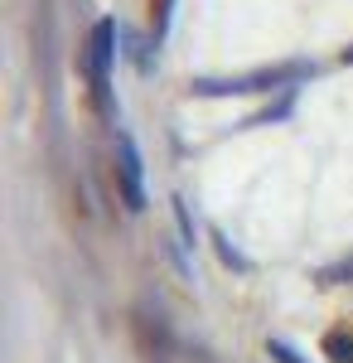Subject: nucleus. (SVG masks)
<instances>
[{"instance_id":"1","label":"nucleus","mask_w":353,"mask_h":363,"mask_svg":"<svg viewBox=\"0 0 353 363\" xmlns=\"http://www.w3.org/2000/svg\"><path fill=\"white\" fill-rule=\"evenodd\" d=\"M111 54H116V25H111V20H97V25H92V39H87V78H92L97 92H107Z\"/></svg>"},{"instance_id":"2","label":"nucleus","mask_w":353,"mask_h":363,"mask_svg":"<svg viewBox=\"0 0 353 363\" xmlns=\"http://www.w3.org/2000/svg\"><path fill=\"white\" fill-rule=\"evenodd\" d=\"M116 174H121V199L126 208H145V184H140V150L131 136H116Z\"/></svg>"},{"instance_id":"3","label":"nucleus","mask_w":353,"mask_h":363,"mask_svg":"<svg viewBox=\"0 0 353 363\" xmlns=\"http://www.w3.org/2000/svg\"><path fill=\"white\" fill-rule=\"evenodd\" d=\"M325 354H329V363H353V335L344 339V335H329L325 339Z\"/></svg>"},{"instance_id":"4","label":"nucleus","mask_w":353,"mask_h":363,"mask_svg":"<svg viewBox=\"0 0 353 363\" xmlns=\"http://www.w3.org/2000/svg\"><path fill=\"white\" fill-rule=\"evenodd\" d=\"M320 281H325V286H349V281H353V257H344L339 267H325Z\"/></svg>"},{"instance_id":"5","label":"nucleus","mask_w":353,"mask_h":363,"mask_svg":"<svg viewBox=\"0 0 353 363\" xmlns=\"http://www.w3.org/2000/svg\"><path fill=\"white\" fill-rule=\"evenodd\" d=\"M344 58H349V63H353V49H349V54H344Z\"/></svg>"}]
</instances>
